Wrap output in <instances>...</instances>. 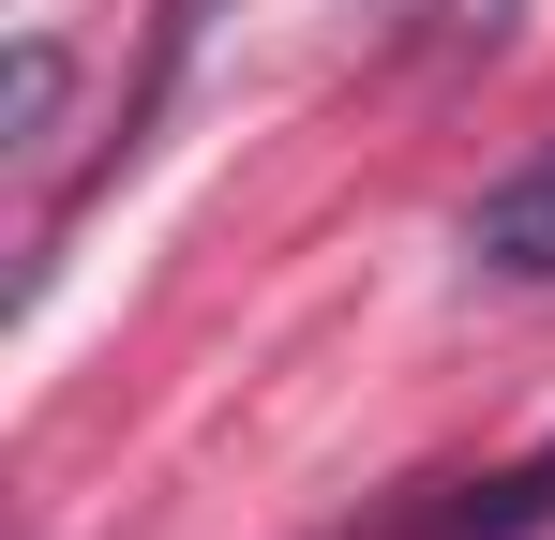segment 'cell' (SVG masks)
I'll return each mask as SVG.
<instances>
[{
  "mask_svg": "<svg viewBox=\"0 0 555 540\" xmlns=\"http://www.w3.org/2000/svg\"><path fill=\"white\" fill-rule=\"evenodd\" d=\"M465 270H480V285H555V151H526L511 180H480Z\"/></svg>",
  "mask_w": 555,
  "mask_h": 540,
  "instance_id": "obj_1",
  "label": "cell"
},
{
  "mask_svg": "<svg viewBox=\"0 0 555 540\" xmlns=\"http://www.w3.org/2000/svg\"><path fill=\"white\" fill-rule=\"evenodd\" d=\"M541 526H555V436L526 450V465H495V480H465L421 540H541Z\"/></svg>",
  "mask_w": 555,
  "mask_h": 540,
  "instance_id": "obj_2",
  "label": "cell"
},
{
  "mask_svg": "<svg viewBox=\"0 0 555 540\" xmlns=\"http://www.w3.org/2000/svg\"><path fill=\"white\" fill-rule=\"evenodd\" d=\"M61 90H76V46H61V30H30V46H15V151H46Z\"/></svg>",
  "mask_w": 555,
  "mask_h": 540,
  "instance_id": "obj_3",
  "label": "cell"
}]
</instances>
